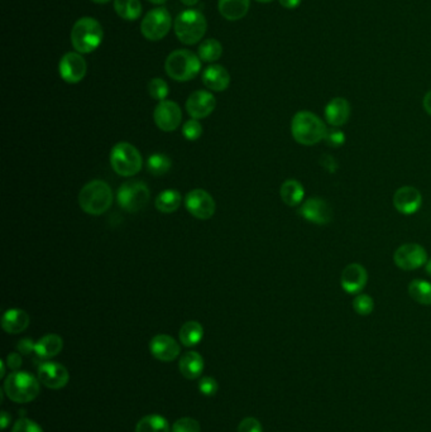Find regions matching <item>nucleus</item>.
Returning <instances> with one entry per match:
<instances>
[{"instance_id": "1", "label": "nucleus", "mask_w": 431, "mask_h": 432, "mask_svg": "<svg viewBox=\"0 0 431 432\" xmlns=\"http://www.w3.org/2000/svg\"><path fill=\"white\" fill-rule=\"evenodd\" d=\"M327 125L311 111L296 113L291 122V133L296 142L301 146L311 147L323 142L327 134Z\"/></svg>"}, {"instance_id": "2", "label": "nucleus", "mask_w": 431, "mask_h": 432, "mask_svg": "<svg viewBox=\"0 0 431 432\" xmlns=\"http://www.w3.org/2000/svg\"><path fill=\"white\" fill-rule=\"evenodd\" d=\"M113 203L111 186L101 179H94L81 189L79 205L89 215L99 216L109 210Z\"/></svg>"}, {"instance_id": "3", "label": "nucleus", "mask_w": 431, "mask_h": 432, "mask_svg": "<svg viewBox=\"0 0 431 432\" xmlns=\"http://www.w3.org/2000/svg\"><path fill=\"white\" fill-rule=\"evenodd\" d=\"M103 37V27L92 17L79 19L71 30V44L79 53H90L96 50Z\"/></svg>"}, {"instance_id": "4", "label": "nucleus", "mask_w": 431, "mask_h": 432, "mask_svg": "<svg viewBox=\"0 0 431 432\" xmlns=\"http://www.w3.org/2000/svg\"><path fill=\"white\" fill-rule=\"evenodd\" d=\"M166 72L171 79L185 82L196 77L201 70V60L189 50H176L167 57L165 63Z\"/></svg>"}, {"instance_id": "5", "label": "nucleus", "mask_w": 431, "mask_h": 432, "mask_svg": "<svg viewBox=\"0 0 431 432\" xmlns=\"http://www.w3.org/2000/svg\"><path fill=\"white\" fill-rule=\"evenodd\" d=\"M173 27L180 42L192 46L203 39L208 25L203 13L195 9H187L185 12L180 13L177 18L175 19Z\"/></svg>"}, {"instance_id": "6", "label": "nucleus", "mask_w": 431, "mask_h": 432, "mask_svg": "<svg viewBox=\"0 0 431 432\" xmlns=\"http://www.w3.org/2000/svg\"><path fill=\"white\" fill-rule=\"evenodd\" d=\"M39 379L27 371H14L6 377L4 390L6 395L17 403H28L39 395Z\"/></svg>"}, {"instance_id": "7", "label": "nucleus", "mask_w": 431, "mask_h": 432, "mask_svg": "<svg viewBox=\"0 0 431 432\" xmlns=\"http://www.w3.org/2000/svg\"><path fill=\"white\" fill-rule=\"evenodd\" d=\"M111 163L119 176L130 177L142 170V155L130 143H117L111 149Z\"/></svg>"}, {"instance_id": "8", "label": "nucleus", "mask_w": 431, "mask_h": 432, "mask_svg": "<svg viewBox=\"0 0 431 432\" xmlns=\"http://www.w3.org/2000/svg\"><path fill=\"white\" fill-rule=\"evenodd\" d=\"M118 204L128 212L142 210L149 201V189L142 181H130L119 187Z\"/></svg>"}, {"instance_id": "9", "label": "nucleus", "mask_w": 431, "mask_h": 432, "mask_svg": "<svg viewBox=\"0 0 431 432\" xmlns=\"http://www.w3.org/2000/svg\"><path fill=\"white\" fill-rule=\"evenodd\" d=\"M173 19L166 8H154L146 14L141 23V32L148 41H161L171 30Z\"/></svg>"}, {"instance_id": "10", "label": "nucleus", "mask_w": 431, "mask_h": 432, "mask_svg": "<svg viewBox=\"0 0 431 432\" xmlns=\"http://www.w3.org/2000/svg\"><path fill=\"white\" fill-rule=\"evenodd\" d=\"M427 260L425 248L415 243L401 246L394 254V265L404 271L419 269L420 267L425 266Z\"/></svg>"}, {"instance_id": "11", "label": "nucleus", "mask_w": 431, "mask_h": 432, "mask_svg": "<svg viewBox=\"0 0 431 432\" xmlns=\"http://www.w3.org/2000/svg\"><path fill=\"white\" fill-rule=\"evenodd\" d=\"M185 206L187 211L200 220H208L216 214V201L209 192L196 189L186 195Z\"/></svg>"}, {"instance_id": "12", "label": "nucleus", "mask_w": 431, "mask_h": 432, "mask_svg": "<svg viewBox=\"0 0 431 432\" xmlns=\"http://www.w3.org/2000/svg\"><path fill=\"white\" fill-rule=\"evenodd\" d=\"M299 215L305 220L316 224L327 225L333 219V210L324 198H310L299 208Z\"/></svg>"}, {"instance_id": "13", "label": "nucleus", "mask_w": 431, "mask_h": 432, "mask_svg": "<svg viewBox=\"0 0 431 432\" xmlns=\"http://www.w3.org/2000/svg\"><path fill=\"white\" fill-rule=\"evenodd\" d=\"M87 61L76 52H68L62 57L58 63V72L62 80L68 84H77L87 75Z\"/></svg>"}, {"instance_id": "14", "label": "nucleus", "mask_w": 431, "mask_h": 432, "mask_svg": "<svg viewBox=\"0 0 431 432\" xmlns=\"http://www.w3.org/2000/svg\"><path fill=\"white\" fill-rule=\"evenodd\" d=\"M154 123L163 132L176 130L182 120V111L175 101L163 100L156 106L154 113Z\"/></svg>"}, {"instance_id": "15", "label": "nucleus", "mask_w": 431, "mask_h": 432, "mask_svg": "<svg viewBox=\"0 0 431 432\" xmlns=\"http://www.w3.org/2000/svg\"><path fill=\"white\" fill-rule=\"evenodd\" d=\"M38 379L47 388H63L68 383L70 374L66 367L55 363V362H44L38 367Z\"/></svg>"}, {"instance_id": "16", "label": "nucleus", "mask_w": 431, "mask_h": 432, "mask_svg": "<svg viewBox=\"0 0 431 432\" xmlns=\"http://www.w3.org/2000/svg\"><path fill=\"white\" fill-rule=\"evenodd\" d=\"M216 100L213 94L204 90H197L192 93L186 101V110L192 119H204L209 117L214 111Z\"/></svg>"}, {"instance_id": "17", "label": "nucleus", "mask_w": 431, "mask_h": 432, "mask_svg": "<svg viewBox=\"0 0 431 432\" xmlns=\"http://www.w3.org/2000/svg\"><path fill=\"white\" fill-rule=\"evenodd\" d=\"M367 282H368V273L362 265L351 263L349 266L345 267L342 272L340 284L346 293L351 295L361 293Z\"/></svg>"}, {"instance_id": "18", "label": "nucleus", "mask_w": 431, "mask_h": 432, "mask_svg": "<svg viewBox=\"0 0 431 432\" xmlns=\"http://www.w3.org/2000/svg\"><path fill=\"white\" fill-rule=\"evenodd\" d=\"M423 204L421 192L413 186H404L394 192V209L404 215H413Z\"/></svg>"}, {"instance_id": "19", "label": "nucleus", "mask_w": 431, "mask_h": 432, "mask_svg": "<svg viewBox=\"0 0 431 432\" xmlns=\"http://www.w3.org/2000/svg\"><path fill=\"white\" fill-rule=\"evenodd\" d=\"M149 350L154 358L161 362H173L179 357L180 345L168 335H156L149 343Z\"/></svg>"}, {"instance_id": "20", "label": "nucleus", "mask_w": 431, "mask_h": 432, "mask_svg": "<svg viewBox=\"0 0 431 432\" xmlns=\"http://www.w3.org/2000/svg\"><path fill=\"white\" fill-rule=\"evenodd\" d=\"M351 117V104L344 98H334L325 106V119L334 128L346 124Z\"/></svg>"}, {"instance_id": "21", "label": "nucleus", "mask_w": 431, "mask_h": 432, "mask_svg": "<svg viewBox=\"0 0 431 432\" xmlns=\"http://www.w3.org/2000/svg\"><path fill=\"white\" fill-rule=\"evenodd\" d=\"M203 82L209 90L220 93L227 90L230 84V75L220 65H210L203 72Z\"/></svg>"}, {"instance_id": "22", "label": "nucleus", "mask_w": 431, "mask_h": 432, "mask_svg": "<svg viewBox=\"0 0 431 432\" xmlns=\"http://www.w3.org/2000/svg\"><path fill=\"white\" fill-rule=\"evenodd\" d=\"M30 315L25 310L11 309L3 315L1 327L8 333H23L30 325Z\"/></svg>"}, {"instance_id": "23", "label": "nucleus", "mask_w": 431, "mask_h": 432, "mask_svg": "<svg viewBox=\"0 0 431 432\" xmlns=\"http://www.w3.org/2000/svg\"><path fill=\"white\" fill-rule=\"evenodd\" d=\"M180 371L187 379H196L204 371V359L199 352H187L180 359Z\"/></svg>"}, {"instance_id": "24", "label": "nucleus", "mask_w": 431, "mask_h": 432, "mask_svg": "<svg viewBox=\"0 0 431 432\" xmlns=\"http://www.w3.org/2000/svg\"><path fill=\"white\" fill-rule=\"evenodd\" d=\"M62 348H63V341L61 336L56 333H49L36 343L35 352L39 358H54L61 352Z\"/></svg>"}, {"instance_id": "25", "label": "nucleus", "mask_w": 431, "mask_h": 432, "mask_svg": "<svg viewBox=\"0 0 431 432\" xmlns=\"http://www.w3.org/2000/svg\"><path fill=\"white\" fill-rule=\"evenodd\" d=\"M218 6L227 20H239L248 13L249 0H219Z\"/></svg>"}, {"instance_id": "26", "label": "nucleus", "mask_w": 431, "mask_h": 432, "mask_svg": "<svg viewBox=\"0 0 431 432\" xmlns=\"http://www.w3.org/2000/svg\"><path fill=\"white\" fill-rule=\"evenodd\" d=\"M280 195L285 204L294 208L301 204L305 196V189L297 179H287L281 186Z\"/></svg>"}, {"instance_id": "27", "label": "nucleus", "mask_w": 431, "mask_h": 432, "mask_svg": "<svg viewBox=\"0 0 431 432\" xmlns=\"http://www.w3.org/2000/svg\"><path fill=\"white\" fill-rule=\"evenodd\" d=\"M181 201H182V198H181V193L179 191L165 190L157 196L154 205H156L157 210L161 211V212L171 214V212H175L179 209Z\"/></svg>"}, {"instance_id": "28", "label": "nucleus", "mask_w": 431, "mask_h": 432, "mask_svg": "<svg viewBox=\"0 0 431 432\" xmlns=\"http://www.w3.org/2000/svg\"><path fill=\"white\" fill-rule=\"evenodd\" d=\"M408 295L413 301L425 306H430L431 282L425 279H413L408 284Z\"/></svg>"}, {"instance_id": "29", "label": "nucleus", "mask_w": 431, "mask_h": 432, "mask_svg": "<svg viewBox=\"0 0 431 432\" xmlns=\"http://www.w3.org/2000/svg\"><path fill=\"white\" fill-rule=\"evenodd\" d=\"M114 9L118 15L125 20H137L142 14L139 0H114Z\"/></svg>"}, {"instance_id": "30", "label": "nucleus", "mask_w": 431, "mask_h": 432, "mask_svg": "<svg viewBox=\"0 0 431 432\" xmlns=\"http://www.w3.org/2000/svg\"><path fill=\"white\" fill-rule=\"evenodd\" d=\"M180 341L182 345L194 346L199 344L204 336V329L201 324L197 322H187L180 330Z\"/></svg>"}, {"instance_id": "31", "label": "nucleus", "mask_w": 431, "mask_h": 432, "mask_svg": "<svg viewBox=\"0 0 431 432\" xmlns=\"http://www.w3.org/2000/svg\"><path fill=\"white\" fill-rule=\"evenodd\" d=\"M136 432H170V425L162 416L149 414L137 424Z\"/></svg>"}, {"instance_id": "32", "label": "nucleus", "mask_w": 431, "mask_h": 432, "mask_svg": "<svg viewBox=\"0 0 431 432\" xmlns=\"http://www.w3.org/2000/svg\"><path fill=\"white\" fill-rule=\"evenodd\" d=\"M222 44L214 38L205 39L203 44L199 46V51H197V56L200 57V60L203 62L218 61L222 57Z\"/></svg>"}, {"instance_id": "33", "label": "nucleus", "mask_w": 431, "mask_h": 432, "mask_svg": "<svg viewBox=\"0 0 431 432\" xmlns=\"http://www.w3.org/2000/svg\"><path fill=\"white\" fill-rule=\"evenodd\" d=\"M171 166H173V162L170 160V157H167L166 155L154 153V155H149V158H148V171L154 176L165 174L170 171Z\"/></svg>"}, {"instance_id": "34", "label": "nucleus", "mask_w": 431, "mask_h": 432, "mask_svg": "<svg viewBox=\"0 0 431 432\" xmlns=\"http://www.w3.org/2000/svg\"><path fill=\"white\" fill-rule=\"evenodd\" d=\"M353 309L357 312L358 315H370L375 310V301L368 295L358 293L357 296L353 300Z\"/></svg>"}, {"instance_id": "35", "label": "nucleus", "mask_w": 431, "mask_h": 432, "mask_svg": "<svg viewBox=\"0 0 431 432\" xmlns=\"http://www.w3.org/2000/svg\"><path fill=\"white\" fill-rule=\"evenodd\" d=\"M148 93L154 100H158V101L166 100L167 95H168V85L166 81L162 80L160 77L152 79L148 84Z\"/></svg>"}, {"instance_id": "36", "label": "nucleus", "mask_w": 431, "mask_h": 432, "mask_svg": "<svg viewBox=\"0 0 431 432\" xmlns=\"http://www.w3.org/2000/svg\"><path fill=\"white\" fill-rule=\"evenodd\" d=\"M182 133L187 141H197L203 136V127L196 119H192L186 122L185 125L182 127Z\"/></svg>"}, {"instance_id": "37", "label": "nucleus", "mask_w": 431, "mask_h": 432, "mask_svg": "<svg viewBox=\"0 0 431 432\" xmlns=\"http://www.w3.org/2000/svg\"><path fill=\"white\" fill-rule=\"evenodd\" d=\"M200 424L190 417L180 419L173 424V432H200Z\"/></svg>"}, {"instance_id": "38", "label": "nucleus", "mask_w": 431, "mask_h": 432, "mask_svg": "<svg viewBox=\"0 0 431 432\" xmlns=\"http://www.w3.org/2000/svg\"><path fill=\"white\" fill-rule=\"evenodd\" d=\"M324 142L327 143V146L330 147H342L345 143V134L342 130L338 128H334L332 127L330 129L327 130V134L324 138Z\"/></svg>"}, {"instance_id": "39", "label": "nucleus", "mask_w": 431, "mask_h": 432, "mask_svg": "<svg viewBox=\"0 0 431 432\" xmlns=\"http://www.w3.org/2000/svg\"><path fill=\"white\" fill-rule=\"evenodd\" d=\"M12 432H44L35 421L20 419L13 427Z\"/></svg>"}, {"instance_id": "40", "label": "nucleus", "mask_w": 431, "mask_h": 432, "mask_svg": "<svg viewBox=\"0 0 431 432\" xmlns=\"http://www.w3.org/2000/svg\"><path fill=\"white\" fill-rule=\"evenodd\" d=\"M199 389L205 395H214L218 392V383L214 378L205 377L200 379Z\"/></svg>"}, {"instance_id": "41", "label": "nucleus", "mask_w": 431, "mask_h": 432, "mask_svg": "<svg viewBox=\"0 0 431 432\" xmlns=\"http://www.w3.org/2000/svg\"><path fill=\"white\" fill-rule=\"evenodd\" d=\"M238 432H262V426L258 420L248 417L240 422Z\"/></svg>"}, {"instance_id": "42", "label": "nucleus", "mask_w": 431, "mask_h": 432, "mask_svg": "<svg viewBox=\"0 0 431 432\" xmlns=\"http://www.w3.org/2000/svg\"><path fill=\"white\" fill-rule=\"evenodd\" d=\"M35 346H36V344L33 343V340L22 339L19 341L17 349H18L19 352L28 355L30 352H35Z\"/></svg>"}, {"instance_id": "43", "label": "nucleus", "mask_w": 431, "mask_h": 432, "mask_svg": "<svg viewBox=\"0 0 431 432\" xmlns=\"http://www.w3.org/2000/svg\"><path fill=\"white\" fill-rule=\"evenodd\" d=\"M6 364L9 368L12 369H18L19 367L22 365V358H20V354L18 352H12L8 355L6 358Z\"/></svg>"}, {"instance_id": "44", "label": "nucleus", "mask_w": 431, "mask_h": 432, "mask_svg": "<svg viewBox=\"0 0 431 432\" xmlns=\"http://www.w3.org/2000/svg\"><path fill=\"white\" fill-rule=\"evenodd\" d=\"M280 4L286 9H295L301 4V0H280Z\"/></svg>"}, {"instance_id": "45", "label": "nucleus", "mask_w": 431, "mask_h": 432, "mask_svg": "<svg viewBox=\"0 0 431 432\" xmlns=\"http://www.w3.org/2000/svg\"><path fill=\"white\" fill-rule=\"evenodd\" d=\"M424 109L429 115H431V90L429 93H426L425 98H424Z\"/></svg>"}, {"instance_id": "46", "label": "nucleus", "mask_w": 431, "mask_h": 432, "mask_svg": "<svg viewBox=\"0 0 431 432\" xmlns=\"http://www.w3.org/2000/svg\"><path fill=\"white\" fill-rule=\"evenodd\" d=\"M9 421H11V417L8 416L6 411H3V412H1V428H3V430L6 428L8 424H9Z\"/></svg>"}, {"instance_id": "47", "label": "nucleus", "mask_w": 431, "mask_h": 432, "mask_svg": "<svg viewBox=\"0 0 431 432\" xmlns=\"http://www.w3.org/2000/svg\"><path fill=\"white\" fill-rule=\"evenodd\" d=\"M181 1H182V4H185L187 6H195V4L199 3V0H181Z\"/></svg>"}, {"instance_id": "48", "label": "nucleus", "mask_w": 431, "mask_h": 432, "mask_svg": "<svg viewBox=\"0 0 431 432\" xmlns=\"http://www.w3.org/2000/svg\"><path fill=\"white\" fill-rule=\"evenodd\" d=\"M425 271L427 274H430L431 276V258L430 260H427V262H426Z\"/></svg>"}, {"instance_id": "49", "label": "nucleus", "mask_w": 431, "mask_h": 432, "mask_svg": "<svg viewBox=\"0 0 431 432\" xmlns=\"http://www.w3.org/2000/svg\"><path fill=\"white\" fill-rule=\"evenodd\" d=\"M148 1L152 3V4H157V6H158V4H165L167 0H148Z\"/></svg>"}, {"instance_id": "50", "label": "nucleus", "mask_w": 431, "mask_h": 432, "mask_svg": "<svg viewBox=\"0 0 431 432\" xmlns=\"http://www.w3.org/2000/svg\"><path fill=\"white\" fill-rule=\"evenodd\" d=\"M1 364V373H0V377H4V374H6V365H4V362H1L0 363Z\"/></svg>"}, {"instance_id": "51", "label": "nucleus", "mask_w": 431, "mask_h": 432, "mask_svg": "<svg viewBox=\"0 0 431 432\" xmlns=\"http://www.w3.org/2000/svg\"><path fill=\"white\" fill-rule=\"evenodd\" d=\"M94 3H96V4H105V3H109L111 0H92Z\"/></svg>"}, {"instance_id": "52", "label": "nucleus", "mask_w": 431, "mask_h": 432, "mask_svg": "<svg viewBox=\"0 0 431 432\" xmlns=\"http://www.w3.org/2000/svg\"><path fill=\"white\" fill-rule=\"evenodd\" d=\"M256 1H259V3H271L272 0H256Z\"/></svg>"}]
</instances>
